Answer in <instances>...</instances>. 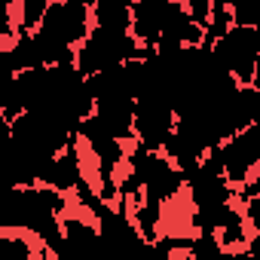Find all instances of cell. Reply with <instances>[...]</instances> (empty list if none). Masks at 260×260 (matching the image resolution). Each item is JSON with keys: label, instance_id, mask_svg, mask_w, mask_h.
Wrapping results in <instances>:
<instances>
[{"label": "cell", "instance_id": "1", "mask_svg": "<svg viewBox=\"0 0 260 260\" xmlns=\"http://www.w3.org/2000/svg\"><path fill=\"white\" fill-rule=\"evenodd\" d=\"M153 49H144L128 31H113V28H98L92 25L89 34L77 43V52H74V64L80 74H98V71H107L113 64H122L128 58H144L150 55Z\"/></svg>", "mask_w": 260, "mask_h": 260}, {"label": "cell", "instance_id": "2", "mask_svg": "<svg viewBox=\"0 0 260 260\" xmlns=\"http://www.w3.org/2000/svg\"><path fill=\"white\" fill-rule=\"evenodd\" d=\"M217 64L239 83L257 89V64H260V28L251 25H230L208 43Z\"/></svg>", "mask_w": 260, "mask_h": 260}, {"label": "cell", "instance_id": "3", "mask_svg": "<svg viewBox=\"0 0 260 260\" xmlns=\"http://www.w3.org/2000/svg\"><path fill=\"white\" fill-rule=\"evenodd\" d=\"M223 178L233 187H242L248 178L260 172V122H248L245 128L233 132L217 144Z\"/></svg>", "mask_w": 260, "mask_h": 260}, {"label": "cell", "instance_id": "4", "mask_svg": "<svg viewBox=\"0 0 260 260\" xmlns=\"http://www.w3.org/2000/svg\"><path fill=\"white\" fill-rule=\"evenodd\" d=\"M202 37H205V28L199 22H193L187 7L181 4V0H169L166 13H162V25H159L156 52H175V49L199 46Z\"/></svg>", "mask_w": 260, "mask_h": 260}, {"label": "cell", "instance_id": "5", "mask_svg": "<svg viewBox=\"0 0 260 260\" xmlns=\"http://www.w3.org/2000/svg\"><path fill=\"white\" fill-rule=\"evenodd\" d=\"M37 28H46L58 40L77 46L92 28V13H89V7L71 4V0H49V7H46V13H43Z\"/></svg>", "mask_w": 260, "mask_h": 260}, {"label": "cell", "instance_id": "6", "mask_svg": "<svg viewBox=\"0 0 260 260\" xmlns=\"http://www.w3.org/2000/svg\"><path fill=\"white\" fill-rule=\"evenodd\" d=\"M86 178H89V175H86V156L80 153L77 138H74L71 144H64V147L49 159V166H46L40 184H46V187H52V190H58V193H71V190H74L80 181H86Z\"/></svg>", "mask_w": 260, "mask_h": 260}, {"label": "cell", "instance_id": "7", "mask_svg": "<svg viewBox=\"0 0 260 260\" xmlns=\"http://www.w3.org/2000/svg\"><path fill=\"white\" fill-rule=\"evenodd\" d=\"M169 0H132V16H128V34L144 49H156L159 25Z\"/></svg>", "mask_w": 260, "mask_h": 260}, {"label": "cell", "instance_id": "8", "mask_svg": "<svg viewBox=\"0 0 260 260\" xmlns=\"http://www.w3.org/2000/svg\"><path fill=\"white\" fill-rule=\"evenodd\" d=\"M92 25L98 28H113V31H128V16H132V0H95L89 7Z\"/></svg>", "mask_w": 260, "mask_h": 260}, {"label": "cell", "instance_id": "9", "mask_svg": "<svg viewBox=\"0 0 260 260\" xmlns=\"http://www.w3.org/2000/svg\"><path fill=\"white\" fill-rule=\"evenodd\" d=\"M49 0H16V31H31L40 25Z\"/></svg>", "mask_w": 260, "mask_h": 260}, {"label": "cell", "instance_id": "10", "mask_svg": "<svg viewBox=\"0 0 260 260\" xmlns=\"http://www.w3.org/2000/svg\"><path fill=\"white\" fill-rule=\"evenodd\" d=\"M233 25H251L260 28V0H233L230 4Z\"/></svg>", "mask_w": 260, "mask_h": 260}, {"label": "cell", "instance_id": "11", "mask_svg": "<svg viewBox=\"0 0 260 260\" xmlns=\"http://www.w3.org/2000/svg\"><path fill=\"white\" fill-rule=\"evenodd\" d=\"M0 31L13 40V34H16V0H0Z\"/></svg>", "mask_w": 260, "mask_h": 260}, {"label": "cell", "instance_id": "12", "mask_svg": "<svg viewBox=\"0 0 260 260\" xmlns=\"http://www.w3.org/2000/svg\"><path fill=\"white\" fill-rule=\"evenodd\" d=\"M71 4H80V7H92L95 0H71Z\"/></svg>", "mask_w": 260, "mask_h": 260}, {"label": "cell", "instance_id": "13", "mask_svg": "<svg viewBox=\"0 0 260 260\" xmlns=\"http://www.w3.org/2000/svg\"><path fill=\"white\" fill-rule=\"evenodd\" d=\"M7 43H10V37H7V34H4V31H0V49H4V46H7Z\"/></svg>", "mask_w": 260, "mask_h": 260}]
</instances>
